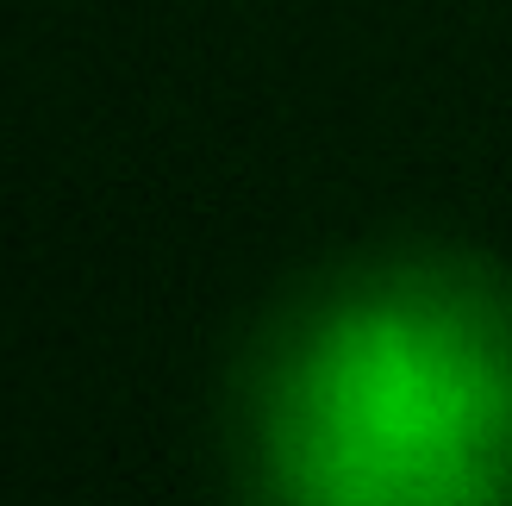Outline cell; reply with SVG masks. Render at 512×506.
<instances>
[{
    "instance_id": "cell-1",
    "label": "cell",
    "mask_w": 512,
    "mask_h": 506,
    "mask_svg": "<svg viewBox=\"0 0 512 506\" xmlns=\"http://www.w3.org/2000/svg\"><path fill=\"white\" fill-rule=\"evenodd\" d=\"M269 506H512V332L388 300L306 350L269 407Z\"/></svg>"
}]
</instances>
